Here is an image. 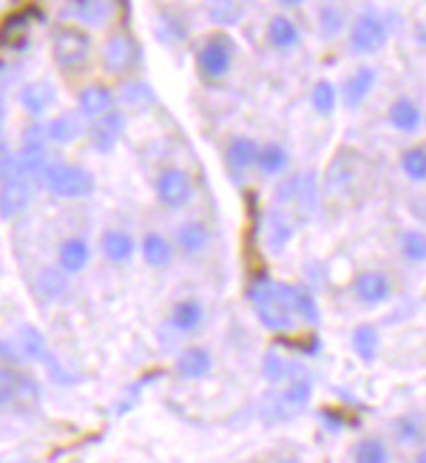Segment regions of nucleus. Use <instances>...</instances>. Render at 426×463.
<instances>
[{"label":"nucleus","instance_id":"4c0bfd02","mask_svg":"<svg viewBox=\"0 0 426 463\" xmlns=\"http://www.w3.org/2000/svg\"><path fill=\"white\" fill-rule=\"evenodd\" d=\"M347 29V14L336 6V4H324L319 9V32L324 41H332Z\"/></svg>","mask_w":426,"mask_h":463},{"label":"nucleus","instance_id":"49530a36","mask_svg":"<svg viewBox=\"0 0 426 463\" xmlns=\"http://www.w3.org/2000/svg\"><path fill=\"white\" fill-rule=\"evenodd\" d=\"M4 120H6V100L0 95V128H4Z\"/></svg>","mask_w":426,"mask_h":463},{"label":"nucleus","instance_id":"ea45409f","mask_svg":"<svg viewBox=\"0 0 426 463\" xmlns=\"http://www.w3.org/2000/svg\"><path fill=\"white\" fill-rule=\"evenodd\" d=\"M37 290L46 299H60V295L68 290V279L63 268H46L41 276H37Z\"/></svg>","mask_w":426,"mask_h":463},{"label":"nucleus","instance_id":"6ab92c4d","mask_svg":"<svg viewBox=\"0 0 426 463\" xmlns=\"http://www.w3.org/2000/svg\"><path fill=\"white\" fill-rule=\"evenodd\" d=\"M349 347L364 364H373L381 356V330L376 324H358L349 332Z\"/></svg>","mask_w":426,"mask_h":463},{"label":"nucleus","instance_id":"c85d7f7f","mask_svg":"<svg viewBox=\"0 0 426 463\" xmlns=\"http://www.w3.org/2000/svg\"><path fill=\"white\" fill-rule=\"evenodd\" d=\"M88 259H91V248H88L86 239H80V236L66 239V242L60 245V268L66 273H80V270H86Z\"/></svg>","mask_w":426,"mask_h":463},{"label":"nucleus","instance_id":"dca6fc26","mask_svg":"<svg viewBox=\"0 0 426 463\" xmlns=\"http://www.w3.org/2000/svg\"><path fill=\"white\" fill-rule=\"evenodd\" d=\"M258 151H262V145H258L253 137H233L225 148V159L231 165V171L236 174H248L256 168L258 162Z\"/></svg>","mask_w":426,"mask_h":463},{"label":"nucleus","instance_id":"37998d69","mask_svg":"<svg viewBox=\"0 0 426 463\" xmlns=\"http://www.w3.org/2000/svg\"><path fill=\"white\" fill-rule=\"evenodd\" d=\"M17 174V157L9 151V145L0 140V182H6Z\"/></svg>","mask_w":426,"mask_h":463},{"label":"nucleus","instance_id":"e433bc0d","mask_svg":"<svg viewBox=\"0 0 426 463\" xmlns=\"http://www.w3.org/2000/svg\"><path fill=\"white\" fill-rule=\"evenodd\" d=\"M401 171L412 182H426V145H412L401 154Z\"/></svg>","mask_w":426,"mask_h":463},{"label":"nucleus","instance_id":"a19ab883","mask_svg":"<svg viewBox=\"0 0 426 463\" xmlns=\"http://www.w3.org/2000/svg\"><path fill=\"white\" fill-rule=\"evenodd\" d=\"M310 103H313V108H316L322 117H330L332 111H336V105H339L336 86L327 83V80H319L316 86H313V91H310Z\"/></svg>","mask_w":426,"mask_h":463},{"label":"nucleus","instance_id":"f8f14e48","mask_svg":"<svg viewBox=\"0 0 426 463\" xmlns=\"http://www.w3.org/2000/svg\"><path fill=\"white\" fill-rule=\"evenodd\" d=\"M174 369H177V376L185 378V381H202V378H208L211 369H213L211 350H205V347H185L182 353L177 356Z\"/></svg>","mask_w":426,"mask_h":463},{"label":"nucleus","instance_id":"b1692460","mask_svg":"<svg viewBox=\"0 0 426 463\" xmlns=\"http://www.w3.org/2000/svg\"><path fill=\"white\" fill-rule=\"evenodd\" d=\"M77 105L83 117H103L114 108V91L105 86H88L80 91Z\"/></svg>","mask_w":426,"mask_h":463},{"label":"nucleus","instance_id":"c03bdc74","mask_svg":"<svg viewBox=\"0 0 426 463\" xmlns=\"http://www.w3.org/2000/svg\"><path fill=\"white\" fill-rule=\"evenodd\" d=\"M319 418H322V423H324L330 432H341L344 430V413L341 410H336V413H332V410H322Z\"/></svg>","mask_w":426,"mask_h":463},{"label":"nucleus","instance_id":"f03ea898","mask_svg":"<svg viewBox=\"0 0 426 463\" xmlns=\"http://www.w3.org/2000/svg\"><path fill=\"white\" fill-rule=\"evenodd\" d=\"M233 54H236V43L231 41L228 32H216L211 37H205V43L196 51V68L205 80H222L228 77V71L233 66Z\"/></svg>","mask_w":426,"mask_h":463},{"label":"nucleus","instance_id":"423d86ee","mask_svg":"<svg viewBox=\"0 0 426 463\" xmlns=\"http://www.w3.org/2000/svg\"><path fill=\"white\" fill-rule=\"evenodd\" d=\"M386 23L376 12H361L349 26L347 46L353 54H376L386 46Z\"/></svg>","mask_w":426,"mask_h":463},{"label":"nucleus","instance_id":"9d476101","mask_svg":"<svg viewBox=\"0 0 426 463\" xmlns=\"http://www.w3.org/2000/svg\"><path fill=\"white\" fill-rule=\"evenodd\" d=\"M137 63V43L125 34H114L103 46V66L108 74H125Z\"/></svg>","mask_w":426,"mask_h":463},{"label":"nucleus","instance_id":"7ed1b4c3","mask_svg":"<svg viewBox=\"0 0 426 463\" xmlns=\"http://www.w3.org/2000/svg\"><path fill=\"white\" fill-rule=\"evenodd\" d=\"M43 182L54 196H63V199H83L95 191V174L68 162L49 165L43 171Z\"/></svg>","mask_w":426,"mask_h":463},{"label":"nucleus","instance_id":"393cba45","mask_svg":"<svg viewBox=\"0 0 426 463\" xmlns=\"http://www.w3.org/2000/svg\"><path fill=\"white\" fill-rule=\"evenodd\" d=\"M353 463H393V452L386 447V440L381 435H364L353 443L349 452Z\"/></svg>","mask_w":426,"mask_h":463},{"label":"nucleus","instance_id":"09e8293b","mask_svg":"<svg viewBox=\"0 0 426 463\" xmlns=\"http://www.w3.org/2000/svg\"><path fill=\"white\" fill-rule=\"evenodd\" d=\"M276 463H302V460H299V458H279Z\"/></svg>","mask_w":426,"mask_h":463},{"label":"nucleus","instance_id":"f3484780","mask_svg":"<svg viewBox=\"0 0 426 463\" xmlns=\"http://www.w3.org/2000/svg\"><path fill=\"white\" fill-rule=\"evenodd\" d=\"M17 100H21V105L29 111V114L41 117V114H46V111L54 105V100H58V91H54V86L46 83V80H34V83L21 88Z\"/></svg>","mask_w":426,"mask_h":463},{"label":"nucleus","instance_id":"2eb2a0df","mask_svg":"<svg viewBox=\"0 0 426 463\" xmlns=\"http://www.w3.org/2000/svg\"><path fill=\"white\" fill-rule=\"evenodd\" d=\"M376 80H378V71H376L373 66H361L358 71L349 74V77L344 80V86H341L344 105H347V108L361 105V103L369 97V91L376 88Z\"/></svg>","mask_w":426,"mask_h":463},{"label":"nucleus","instance_id":"0eeeda50","mask_svg":"<svg viewBox=\"0 0 426 463\" xmlns=\"http://www.w3.org/2000/svg\"><path fill=\"white\" fill-rule=\"evenodd\" d=\"M353 295L364 307H381L386 302H393L395 295V282L393 276L381 268H367L358 270L353 279Z\"/></svg>","mask_w":426,"mask_h":463},{"label":"nucleus","instance_id":"c9c22d12","mask_svg":"<svg viewBox=\"0 0 426 463\" xmlns=\"http://www.w3.org/2000/svg\"><path fill=\"white\" fill-rule=\"evenodd\" d=\"M17 356H23V359H37V361H46V339L37 332L34 327H21V332H17Z\"/></svg>","mask_w":426,"mask_h":463},{"label":"nucleus","instance_id":"20e7f679","mask_svg":"<svg viewBox=\"0 0 426 463\" xmlns=\"http://www.w3.org/2000/svg\"><path fill=\"white\" fill-rule=\"evenodd\" d=\"M313 398V381L307 376H295L293 381H287L282 390L270 393L267 398V413L276 415V421H287L295 418L299 413H304Z\"/></svg>","mask_w":426,"mask_h":463},{"label":"nucleus","instance_id":"58836bf2","mask_svg":"<svg viewBox=\"0 0 426 463\" xmlns=\"http://www.w3.org/2000/svg\"><path fill=\"white\" fill-rule=\"evenodd\" d=\"M23 386H29V381L21 373L0 367V410H6L9 404H14L17 398H21Z\"/></svg>","mask_w":426,"mask_h":463},{"label":"nucleus","instance_id":"de8ad7c7","mask_svg":"<svg viewBox=\"0 0 426 463\" xmlns=\"http://www.w3.org/2000/svg\"><path fill=\"white\" fill-rule=\"evenodd\" d=\"M415 463H426V449L421 447V452L415 455Z\"/></svg>","mask_w":426,"mask_h":463},{"label":"nucleus","instance_id":"2f4dec72","mask_svg":"<svg viewBox=\"0 0 426 463\" xmlns=\"http://www.w3.org/2000/svg\"><path fill=\"white\" fill-rule=\"evenodd\" d=\"M205 9L211 23L228 29L242 21V0H205Z\"/></svg>","mask_w":426,"mask_h":463},{"label":"nucleus","instance_id":"1a4fd4ad","mask_svg":"<svg viewBox=\"0 0 426 463\" xmlns=\"http://www.w3.org/2000/svg\"><path fill=\"white\" fill-rule=\"evenodd\" d=\"M43 137H49V132H46V125H41V123H34L32 128H26V134H23L21 154H17V174L26 177V179L49 168Z\"/></svg>","mask_w":426,"mask_h":463},{"label":"nucleus","instance_id":"4be33fe9","mask_svg":"<svg viewBox=\"0 0 426 463\" xmlns=\"http://www.w3.org/2000/svg\"><path fill=\"white\" fill-rule=\"evenodd\" d=\"M302 41V32L299 26H295L287 14H276L267 21V43L273 49H279V51H290L295 49Z\"/></svg>","mask_w":426,"mask_h":463},{"label":"nucleus","instance_id":"aec40b11","mask_svg":"<svg viewBox=\"0 0 426 463\" xmlns=\"http://www.w3.org/2000/svg\"><path fill=\"white\" fill-rule=\"evenodd\" d=\"M386 120H390V125L395 128V132L401 134H415L421 123H423V114L421 108L410 100V97H398L390 111H386Z\"/></svg>","mask_w":426,"mask_h":463},{"label":"nucleus","instance_id":"7c9ffc66","mask_svg":"<svg viewBox=\"0 0 426 463\" xmlns=\"http://www.w3.org/2000/svg\"><path fill=\"white\" fill-rule=\"evenodd\" d=\"M295 225L290 222V216L285 211H273L267 219V248L270 250H285V245L293 242Z\"/></svg>","mask_w":426,"mask_h":463},{"label":"nucleus","instance_id":"f704fd0d","mask_svg":"<svg viewBox=\"0 0 426 463\" xmlns=\"http://www.w3.org/2000/svg\"><path fill=\"white\" fill-rule=\"evenodd\" d=\"M293 307H295V316H299V322H304L310 327H319L322 324V310H319L316 295H313L310 290H304L302 285H295Z\"/></svg>","mask_w":426,"mask_h":463},{"label":"nucleus","instance_id":"5701e85b","mask_svg":"<svg viewBox=\"0 0 426 463\" xmlns=\"http://www.w3.org/2000/svg\"><path fill=\"white\" fill-rule=\"evenodd\" d=\"M211 245V231L202 225V222H185L177 228V248L185 256H199L205 253Z\"/></svg>","mask_w":426,"mask_h":463},{"label":"nucleus","instance_id":"72a5a7b5","mask_svg":"<svg viewBox=\"0 0 426 463\" xmlns=\"http://www.w3.org/2000/svg\"><path fill=\"white\" fill-rule=\"evenodd\" d=\"M46 132H49V140L51 142H60V145H68L74 142L80 134H83V123L77 120V114H60V117H54L49 125H46Z\"/></svg>","mask_w":426,"mask_h":463},{"label":"nucleus","instance_id":"39448f33","mask_svg":"<svg viewBox=\"0 0 426 463\" xmlns=\"http://www.w3.org/2000/svg\"><path fill=\"white\" fill-rule=\"evenodd\" d=\"M88 51H91V37L86 29L77 26H60L51 37V54H54V63L60 68H77L88 60Z\"/></svg>","mask_w":426,"mask_h":463},{"label":"nucleus","instance_id":"473e14b6","mask_svg":"<svg viewBox=\"0 0 426 463\" xmlns=\"http://www.w3.org/2000/svg\"><path fill=\"white\" fill-rule=\"evenodd\" d=\"M66 12L86 26H100L108 17V0H71Z\"/></svg>","mask_w":426,"mask_h":463},{"label":"nucleus","instance_id":"bb28decb","mask_svg":"<svg viewBox=\"0 0 426 463\" xmlns=\"http://www.w3.org/2000/svg\"><path fill=\"white\" fill-rule=\"evenodd\" d=\"M103 256L108 259V262H114V265H122L128 262V259L134 256V236L131 233H125V231H105L103 233Z\"/></svg>","mask_w":426,"mask_h":463},{"label":"nucleus","instance_id":"4468645a","mask_svg":"<svg viewBox=\"0 0 426 463\" xmlns=\"http://www.w3.org/2000/svg\"><path fill=\"white\" fill-rule=\"evenodd\" d=\"M122 128H125V114H122V111L111 108L108 114L97 117L95 123L88 125L91 145H95L97 151H108V148L117 142V137L122 134Z\"/></svg>","mask_w":426,"mask_h":463},{"label":"nucleus","instance_id":"c756f323","mask_svg":"<svg viewBox=\"0 0 426 463\" xmlns=\"http://www.w3.org/2000/svg\"><path fill=\"white\" fill-rule=\"evenodd\" d=\"M262 376L270 381V384H287V381H293L295 376V364L293 361H287L279 350H270V353H265V359H262Z\"/></svg>","mask_w":426,"mask_h":463},{"label":"nucleus","instance_id":"ddd939ff","mask_svg":"<svg viewBox=\"0 0 426 463\" xmlns=\"http://www.w3.org/2000/svg\"><path fill=\"white\" fill-rule=\"evenodd\" d=\"M205 304H202L199 299H194V295H188V299H179L174 307H171V327L177 332H182V336H194V332L202 330V324H205Z\"/></svg>","mask_w":426,"mask_h":463},{"label":"nucleus","instance_id":"a878e982","mask_svg":"<svg viewBox=\"0 0 426 463\" xmlns=\"http://www.w3.org/2000/svg\"><path fill=\"white\" fill-rule=\"evenodd\" d=\"M142 259L148 268H168L174 262V245L162 233H145L142 239Z\"/></svg>","mask_w":426,"mask_h":463},{"label":"nucleus","instance_id":"cd10ccee","mask_svg":"<svg viewBox=\"0 0 426 463\" xmlns=\"http://www.w3.org/2000/svg\"><path fill=\"white\" fill-rule=\"evenodd\" d=\"M398 253L410 265H426V231L403 228L398 233Z\"/></svg>","mask_w":426,"mask_h":463},{"label":"nucleus","instance_id":"79ce46f5","mask_svg":"<svg viewBox=\"0 0 426 463\" xmlns=\"http://www.w3.org/2000/svg\"><path fill=\"white\" fill-rule=\"evenodd\" d=\"M157 95H154V88L142 83V80H134V83H128L122 88V103L125 105H131V108H145V105H154Z\"/></svg>","mask_w":426,"mask_h":463},{"label":"nucleus","instance_id":"a18cd8bd","mask_svg":"<svg viewBox=\"0 0 426 463\" xmlns=\"http://www.w3.org/2000/svg\"><path fill=\"white\" fill-rule=\"evenodd\" d=\"M276 4H282V6H287V9H295V6H302L304 0H276Z\"/></svg>","mask_w":426,"mask_h":463},{"label":"nucleus","instance_id":"f257e3e1","mask_svg":"<svg viewBox=\"0 0 426 463\" xmlns=\"http://www.w3.org/2000/svg\"><path fill=\"white\" fill-rule=\"evenodd\" d=\"M293 293H295V285L273 282L270 276L253 282L248 287V299L258 324L270 332H293L299 327V316H295V307H293Z\"/></svg>","mask_w":426,"mask_h":463},{"label":"nucleus","instance_id":"6e6552de","mask_svg":"<svg viewBox=\"0 0 426 463\" xmlns=\"http://www.w3.org/2000/svg\"><path fill=\"white\" fill-rule=\"evenodd\" d=\"M157 199L162 202L165 208H185L188 202L194 199V179L185 174L182 168H165L159 177H157Z\"/></svg>","mask_w":426,"mask_h":463},{"label":"nucleus","instance_id":"412c9836","mask_svg":"<svg viewBox=\"0 0 426 463\" xmlns=\"http://www.w3.org/2000/svg\"><path fill=\"white\" fill-rule=\"evenodd\" d=\"M290 168V151L282 142H265L262 151H258V162H256V171L273 179V177H282Z\"/></svg>","mask_w":426,"mask_h":463},{"label":"nucleus","instance_id":"a211bd4d","mask_svg":"<svg viewBox=\"0 0 426 463\" xmlns=\"http://www.w3.org/2000/svg\"><path fill=\"white\" fill-rule=\"evenodd\" d=\"M393 438L403 449H415L426 443V423L418 413H403L393 421Z\"/></svg>","mask_w":426,"mask_h":463},{"label":"nucleus","instance_id":"9b49d317","mask_svg":"<svg viewBox=\"0 0 426 463\" xmlns=\"http://www.w3.org/2000/svg\"><path fill=\"white\" fill-rule=\"evenodd\" d=\"M32 202V182L21 174H14L0 185V219H12L29 208Z\"/></svg>","mask_w":426,"mask_h":463}]
</instances>
